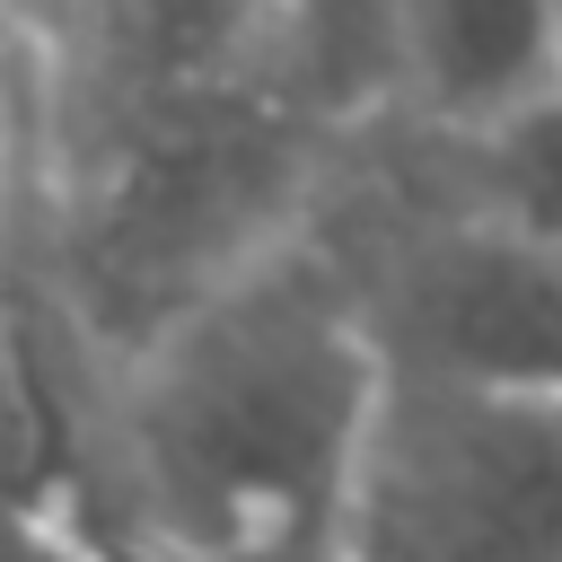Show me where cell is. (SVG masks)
<instances>
[{
	"label": "cell",
	"mask_w": 562,
	"mask_h": 562,
	"mask_svg": "<svg viewBox=\"0 0 562 562\" xmlns=\"http://www.w3.org/2000/svg\"><path fill=\"white\" fill-rule=\"evenodd\" d=\"M369 395L378 351L342 255L290 228L114 360L123 536L184 553L334 536Z\"/></svg>",
	"instance_id": "obj_1"
},
{
	"label": "cell",
	"mask_w": 562,
	"mask_h": 562,
	"mask_svg": "<svg viewBox=\"0 0 562 562\" xmlns=\"http://www.w3.org/2000/svg\"><path fill=\"white\" fill-rule=\"evenodd\" d=\"M307 149L255 79L105 88L61 176V299L123 360L202 290L307 228Z\"/></svg>",
	"instance_id": "obj_2"
},
{
	"label": "cell",
	"mask_w": 562,
	"mask_h": 562,
	"mask_svg": "<svg viewBox=\"0 0 562 562\" xmlns=\"http://www.w3.org/2000/svg\"><path fill=\"white\" fill-rule=\"evenodd\" d=\"M334 562H562V404L378 369Z\"/></svg>",
	"instance_id": "obj_3"
},
{
	"label": "cell",
	"mask_w": 562,
	"mask_h": 562,
	"mask_svg": "<svg viewBox=\"0 0 562 562\" xmlns=\"http://www.w3.org/2000/svg\"><path fill=\"white\" fill-rule=\"evenodd\" d=\"M342 281L386 378L562 404V228L457 202L342 263Z\"/></svg>",
	"instance_id": "obj_4"
},
{
	"label": "cell",
	"mask_w": 562,
	"mask_h": 562,
	"mask_svg": "<svg viewBox=\"0 0 562 562\" xmlns=\"http://www.w3.org/2000/svg\"><path fill=\"white\" fill-rule=\"evenodd\" d=\"M404 114L483 140L553 97V0H395Z\"/></svg>",
	"instance_id": "obj_5"
},
{
	"label": "cell",
	"mask_w": 562,
	"mask_h": 562,
	"mask_svg": "<svg viewBox=\"0 0 562 562\" xmlns=\"http://www.w3.org/2000/svg\"><path fill=\"white\" fill-rule=\"evenodd\" d=\"M0 562H105V527L53 492H0Z\"/></svg>",
	"instance_id": "obj_6"
},
{
	"label": "cell",
	"mask_w": 562,
	"mask_h": 562,
	"mask_svg": "<svg viewBox=\"0 0 562 562\" xmlns=\"http://www.w3.org/2000/svg\"><path fill=\"white\" fill-rule=\"evenodd\" d=\"M105 562H211V553H184V544H158V536H105Z\"/></svg>",
	"instance_id": "obj_7"
},
{
	"label": "cell",
	"mask_w": 562,
	"mask_h": 562,
	"mask_svg": "<svg viewBox=\"0 0 562 562\" xmlns=\"http://www.w3.org/2000/svg\"><path fill=\"white\" fill-rule=\"evenodd\" d=\"M553 97H562V0H553Z\"/></svg>",
	"instance_id": "obj_8"
}]
</instances>
